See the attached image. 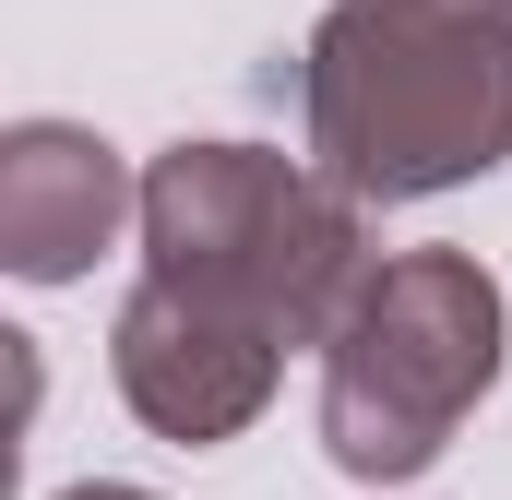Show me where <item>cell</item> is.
Here are the masks:
<instances>
[{"label": "cell", "mask_w": 512, "mask_h": 500, "mask_svg": "<svg viewBox=\"0 0 512 500\" xmlns=\"http://www.w3.org/2000/svg\"><path fill=\"white\" fill-rule=\"evenodd\" d=\"M310 167L346 203H429L512 155V24L465 0H334L298 48Z\"/></svg>", "instance_id": "6da1fadb"}, {"label": "cell", "mask_w": 512, "mask_h": 500, "mask_svg": "<svg viewBox=\"0 0 512 500\" xmlns=\"http://www.w3.org/2000/svg\"><path fill=\"white\" fill-rule=\"evenodd\" d=\"M143 274L251 322L274 346H334L358 310L370 262V203H346L322 167L274 143H167L143 167Z\"/></svg>", "instance_id": "7a4b0ae2"}, {"label": "cell", "mask_w": 512, "mask_h": 500, "mask_svg": "<svg viewBox=\"0 0 512 500\" xmlns=\"http://www.w3.org/2000/svg\"><path fill=\"white\" fill-rule=\"evenodd\" d=\"M501 346H512V310L477 250H393L322 346V453H334V477H358V489L429 477L453 453V429L489 405Z\"/></svg>", "instance_id": "3957f363"}, {"label": "cell", "mask_w": 512, "mask_h": 500, "mask_svg": "<svg viewBox=\"0 0 512 500\" xmlns=\"http://www.w3.org/2000/svg\"><path fill=\"white\" fill-rule=\"evenodd\" d=\"M108 370H120V405L155 429V441H179V453H215V441H239L262 405H274V370H286V346L143 274V286L120 298Z\"/></svg>", "instance_id": "277c9868"}, {"label": "cell", "mask_w": 512, "mask_h": 500, "mask_svg": "<svg viewBox=\"0 0 512 500\" xmlns=\"http://www.w3.org/2000/svg\"><path fill=\"white\" fill-rule=\"evenodd\" d=\"M120 215H143V179L120 167V143H96L84 120L0 131V262L24 286H72L120 239Z\"/></svg>", "instance_id": "5b68a950"}, {"label": "cell", "mask_w": 512, "mask_h": 500, "mask_svg": "<svg viewBox=\"0 0 512 500\" xmlns=\"http://www.w3.org/2000/svg\"><path fill=\"white\" fill-rule=\"evenodd\" d=\"M60 500H155V489H120V477H84V489H60Z\"/></svg>", "instance_id": "8992f818"}, {"label": "cell", "mask_w": 512, "mask_h": 500, "mask_svg": "<svg viewBox=\"0 0 512 500\" xmlns=\"http://www.w3.org/2000/svg\"><path fill=\"white\" fill-rule=\"evenodd\" d=\"M465 12H489V24H512V0H465Z\"/></svg>", "instance_id": "52a82bcc"}]
</instances>
